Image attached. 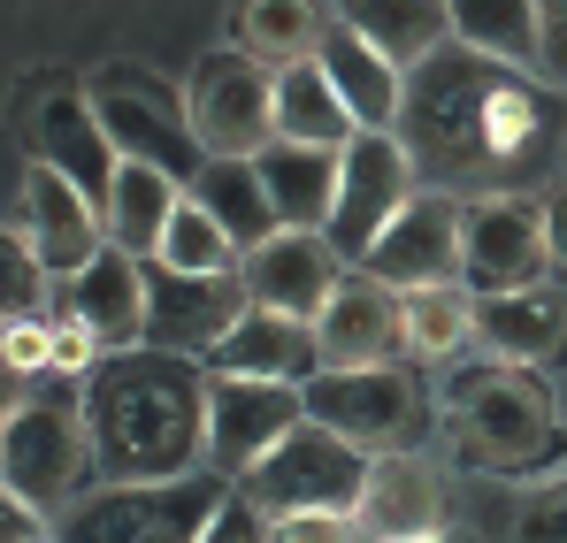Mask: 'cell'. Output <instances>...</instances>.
I'll use <instances>...</instances> for the list:
<instances>
[{"instance_id": "cell-1", "label": "cell", "mask_w": 567, "mask_h": 543, "mask_svg": "<svg viewBox=\"0 0 567 543\" xmlns=\"http://www.w3.org/2000/svg\"><path fill=\"white\" fill-rule=\"evenodd\" d=\"M399 146L422 191L445 199H545L567 161V92L498 70L468 46L430 54L406 77Z\"/></svg>"}, {"instance_id": "cell-2", "label": "cell", "mask_w": 567, "mask_h": 543, "mask_svg": "<svg viewBox=\"0 0 567 543\" xmlns=\"http://www.w3.org/2000/svg\"><path fill=\"white\" fill-rule=\"evenodd\" d=\"M78 414L93 437L100 490L131 482H185L207 459V375L177 353H107L78 383Z\"/></svg>"}, {"instance_id": "cell-3", "label": "cell", "mask_w": 567, "mask_h": 543, "mask_svg": "<svg viewBox=\"0 0 567 543\" xmlns=\"http://www.w3.org/2000/svg\"><path fill=\"white\" fill-rule=\"evenodd\" d=\"M445 421H453L461 459L491 467V474H522V467L553 459V445H560L553 390L537 383V367H453Z\"/></svg>"}, {"instance_id": "cell-4", "label": "cell", "mask_w": 567, "mask_h": 543, "mask_svg": "<svg viewBox=\"0 0 567 543\" xmlns=\"http://www.w3.org/2000/svg\"><path fill=\"white\" fill-rule=\"evenodd\" d=\"M93 115L100 130H107V146L123 154V161H138V169H162L169 184H199L207 169V146H199V130H192V107L177 85H162L154 70H138V62H107L93 85Z\"/></svg>"}, {"instance_id": "cell-5", "label": "cell", "mask_w": 567, "mask_h": 543, "mask_svg": "<svg viewBox=\"0 0 567 543\" xmlns=\"http://www.w3.org/2000/svg\"><path fill=\"white\" fill-rule=\"evenodd\" d=\"M230 505L223 474H185V482H131V490H93L62 513L54 543H199L215 513Z\"/></svg>"}, {"instance_id": "cell-6", "label": "cell", "mask_w": 567, "mask_h": 543, "mask_svg": "<svg viewBox=\"0 0 567 543\" xmlns=\"http://www.w3.org/2000/svg\"><path fill=\"white\" fill-rule=\"evenodd\" d=\"M369 467H377V459L361 452V445L330 437L322 421H299L277 452L238 482V498H246L254 513H269V521H291V513H361Z\"/></svg>"}, {"instance_id": "cell-7", "label": "cell", "mask_w": 567, "mask_h": 543, "mask_svg": "<svg viewBox=\"0 0 567 543\" xmlns=\"http://www.w3.org/2000/svg\"><path fill=\"white\" fill-rule=\"evenodd\" d=\"M430 390L406 367H361V375H315L307 383V421H322L330 437L361 445V452H414L430 437Z\"/></svg>"}, {"instance_id": "cell-8", "label": "cell", "mask_w": 567, "mask_h": 543, "mask_svg": "<svg viewBox=\"0 0 567 543\" xmlns=\"http://www.w3.org/2000/svg\"><path fill=\"white\" fill-rule=\"evenodd\" d=\"M185 107L207 161H261L277 146V70H261L254 54H207L185 85Z\"/></svg>"}, {"instance_id": "cell-9", "label": "cell", "mask_w": 567, "mask_h": 543, "mask_svg": "<svg viewBox=\"0 0 567 543\" xmlns=\"http://www.w3.org/2000/svg\"><path fill=\"white\" fill-rule=\"evenodd\" d=\"M0 467H8V498L47 513L62 505L85 474H93V437H85V414L62 406V398H31V406H8V429H0Z\"/></svg>"}, {"instance_id": "cell-10", "label": "cell", "mask_w": 567, "mask_h": 543, "mask_svg": "<svg viewBox=\"0 0 567 543\" xmlns=\"http://www.w3.org/2000/svg\"><path fill=\"white\" fill-rule=\"evenodd\" d=\"M254 314V291L246 269L230 275H177L162 261H146V345L154 353H177V361H215L223 337Z\"/></svg>"}, {"instance_id": "cell-11", "label": "cell", "mask_w": 567, "mask_h": 543, "mask_svg": "<svg viewBox=\"0 0 567 543\" xmlns=\"http://www.w3.org/2000/svg\"><path fill=\"white\" fill-rule=\"evenodd\" d=\"M307 421V390L299 383H246V375H207V459L215 474L238 490L284 437Z\"/></svg>"}, {"instance_id": "cell-12", "label": "cell", "mask_w": 567, "mask_h": 543, "mask_svg": "<svg viewBox=\"0 0 567 543\" xmlns=\"http://www.w3.org/2000/svg\"><path fill=\"white\" fill-rule=\"evenodd\" d=\"M414 161H406V146L399 138H353L346 146V184H338V215H330V246H338V261L346 269H369V253L383 246V230L414 207Z\"/></svg>"}, {"instance_id": "cell-13", "label": "cell", "mask_w": 567, "mask_h": 543, "mask_svg": "<svg viewBox=\"0 0 567 543\" xmlns=\"http://www.w3.org/2000/svg\"><path fill=\"white\" fill-rule=\"evenodd\" d=\"M553 269L545 253V207L537 199H475L461 230V291L468 299H506L537 291Z\"/></svg>"}, {"instance_id": "cell-14", "label": "cell", "mask_w": 567, "mask_h": 543, "mask_svg": "<svg viewBox=\"0 0 567 543\" xmlns=\"http://www.w3.org/2000/svg\"><path fill=\"white\" fill-rule=\"evenodd\" d=\"M31 161L39 169H54L62 184H78L85 191V207H115V177H123V154L107 146V130H100L93 115V92L85 85H54L39 107H31Z\"/></svg>"}, {"instance_id": "cell-15", "label": "cell", "mask_w": 567, "mask_h": 543, "mask_svg": "<svg viewBox=\"0 0 567 543\" xmlns=\"http://www.w3.org/2000/svg\"><path fill=\"white\" fill-rule=\"evenodd\" d=\"M461 230H468V199L445 191H414V207L383 230V246L369 253V275L383 291H445L461 283Z\"/></svg>"}, {"instance_id": "cell-16", "label": "cell", "mask_w": 567, "mask_h": 543, "mask_svg": "<svg viewBox=\"0 0 567 543\" xmlns=\"http://www.w3.org/2000/svg\"><path fill=\"white\" fill-rule=\"evenodd\" d=\"M246 291H254L261 314H284V322H307L315 330L330 314V299L346 291V261L315 230H277L261 253H246Z\"/></svg>"}, {"instance_id": "cell-17", "label": "cell", "mask_w": 567, "mask_h": 543, "mask_svg": "<svg viewBox=\"0 0 567 543\" xmlns=\"http://www.w3.org/2000/svg\"><path fill=\"white\" fill-rule=\"evenodd\" d=\"M8 222L39 246L47 275H62V283H78V275L107 253V215L85 207L78 184H62L54 169H39V161L23 169V191H16V215H8Z\"/></svg>"}, {"instance_id": "cell-18", "label": "cell", "mask_w": 567, "mask_h": 543, "mask_svg": "<svg viewBox=\"0 0 567 543\" xmlns=\"http://www.w3.org/2000/svg\"><path fill=\"white\" fill-rule=\"evenodd\" d=\"M361 536L369 543H437L453 536L445 521V482H437V467L422 452H383L369 467V490H361Z\"/></svg>"}, {"instance_id": "cell-19", "label": "cell", "mask_w": 567, "mask_h": 543, "mask_svg": "<svg viewBox=\"0 0 567 543\" xmlns=\"http://www.w3.org/2000/svg\"><path fill=\"white\" fill-rule=\"evenodd\" d=\"M315 345L330 375H361V367H399L406 361V322H399V291H383L377 275L346 283L330 299V314L315 322Z\"/></svg>"}, {"instance_id": "cell-20", "label": "cell", "mask_w": 567, "mask_h": 543, "mask_svg": "<svg viewBox=\"0 0 567 543\" xmlns=\"http://www.w3.org/2000/svg\"><path fill=\"white\" fill-rule=\"evenodd\" d=\"M315 62H322V77L338 85L346 100V115L361 123V138H399V107H406V77L383 62L377 46L330 8V31H322V46H315Z\"/></svg>"}, {"instance_id": "cell-21", "label": "cell", "mask_w": 567, "mask_h": 543, "mask_svg": "<svg viewBox=\"0 0 567 543\" xmlns=\"http://www.w3.org/2000/svg\"><path fill=\"white\" fill-rule=\"evenodd\" d=\"M62 299H70V322H85L100 337V353H138L146 345V261L107 246L78 283H62Z\"/></svg>"}, {"instance_id": "cell-22", "label": "cell", "mask_w": 567, "mask_h": 543, "mask_svg": "<svg viewBox=\"0 0 567 543\" xmlns=\"http://www.w3.org/2000/svg\"><path fill=\"white\" fill-rule=\"evenodd\" d=\"M207 375H246V383H315L322 375V345H315V330L307 322H284V314H246L230 337H223V353L207 361Z\"/></svg>"}, {"instance_id": "cell-23", "label": "cell", "mask_w": 567, "mask_h": 543, "mask_svg": "<svg viewBox=\"0 0 567 543\" xmlns=\"http://www.w3.org/2000/svg\"><path fill=\"white\" fill-rule=\"evenodd\" d=\"M475 337L498 367H545L567 345V306L537 291H506V299H475Z\"/></svg>"}, {"instance_id": "cell-24", "label": "cell", "mask_w": 567, "mask_h": 543, "mask_svg": "<svg viewBox=\"0 0 567 543\" xmlns=\"http://www.w3.org/2000/svg\"><path fill=\"white\" fill-rule=\"evenodd\" d=\"M261 184H269V199H277V222L284 230H330V215H338V184H346V154H322V146H269L261 161Z\"/></svg>"}, {"instance_id": "cell-25", "label": "cell", "mask_w": 567, "mask_h": 543, "mask_svg": "<svg viewBox=\"0 0 567 543\" xmlns=\"http://www.w3.org/2000/svg\"><path fill=\"white\" fill-rule=\"evenodd\" d=\"M338 15L377 46L399 77H414L430 54L453 46V8H437V0H346Z\"/></svg>"}, {"instance_id": "cell-26", "label": "cell", "mask_w": 567, "mask_h": 543, "mask_svg": "<svg viewBox=\"0 0 567 543\" xmlns=\"http://www.w3.org/2000/svg\"><path fill=\"white\" fill-rule=\"evenodd\" d=\"M453 46H468L498 70L545 62V8L537 0H453Z\"/></svg>"}, {"instance_id": "cell-27", "label": "cell", "mask_w": 567, "mask_h": 543, "mask_svg": "<svg viewBox=\"0 0 567 543\" xmlns=\"http://www.w3.org/2000/svg\"><path fill=\"white\" fill-rule=\"evenodd\" d=\"M277 138L284 146H322V154H346L361 138V123L346 115V100L322 77V62L277 70Z\"/></svg>"}, {"instance_id": "cell-28", "label": "cell", "mask_w": 567, "mask_h": 543, "mask_svg": "<svg viewBox=\"0 0 567 543\" xmlns=\"http://www.w3.org/2000/svg\"><path fill=\"white\" fill-rule=\"evenodd\" d=\"M177 207H185V184H169L162 169L123 161V177H115V207H107V246L131 253V261H162V238H169Z\"/></svg>"}, {"instance_id": "cell-29", "label": "cell", "mask_w": 567, "mask_h": 543, "mask_svg": "<svg viewBox=\"0 0 567 543\" xmlns=\"http://www.w3.org/2000/svg\"><path fill=\"white\" fill-rule=\"evenodd\" d=\"M192 199L223 222V238H230L238 253H261V246L284 230V222H277V199H269V184H261L254 161H207L199 184H192Z\"/></svg>"}, {"instance_id": "cell-30", "label": "cell", "mask_w": 567, "mask_h": 543, "mask_svg": "<svg viewBox=\"0 0 567 543\" xmlns=\"http://www.w3.org/2000/svg\"><path fill=\"white\" fill-rule=\"evenodd\" d=\"M322 31H330V8H307V0H254V8H238V54H254L261 70L315 62Z\"/></svg>"}, {"instance_id": "cell-31", "label": "cell", "mask_w": 567, "mask_h": 543, "mask_svg": "<svg viewBox=\"0 0 567 543\" xmlns=\"http://www.w3.org/2000/svg\"><path fill=\"white\" fill-rule=\"evenodd\" d=\"M399 322H406V361H453L461 337L475 330V299L461 283H445V291H406V299H399Z\"/></svg>"}, {"instance_id": "cell-32", "label": "cell", "mask_w": 567, "mask_h": 543, "mask_svg": "<svg viewBox=\"0 0 567 543\" xmlns=\"http://www.w3.org/2000/svg\"><path fill=\"white\" fill-rule=\"evenodd\" d=\"M162 269H177V275H230V269H246V253L223 238V222L185 191V207H177V222H169V238H162Z\"/></svg>"}, {"instance_id": "cell-33", "label": "cell", "mask_w": 567, "mask_h": 543, "mask_svg": "<svg viewBox=\"0 0 567 543\" xmlns=\"http://www.w3.org/2000/svg\"><path fill=\"white\" fill-rule=\"evenodd\" d=\"M0 261H8V322H47V261H39V246L16 222H8Z\"/></svg>"}, {"instance_id": "cell-34", "label": "cell", "mask_w": 567, "mask_h": 543, "mask_svg": "<svg viewBox=\"0 0 567 543\" xmlns=\"http://www.w3.org/2000/svg\"><path fill=\"white\" fill-rule=\"evenodd\" d=\"M514 543H567V474L553 490H529V505L514 513Z\"/></svg>"}, {"instance_id": "cell-35", "label": "cell", "mask_w": 567, "mask_h": 543, "mask_svg": "<svg viewBox=\"0 0 567 543\" xmlns=\"http://www.w3.org/2000/svg\"><path fill=\"white\" fill-rule=\"evenodd\" d=\"M277 543H369L353 513H291L277 521Z\"/></svg>"}, {"instance_id": "cell-36", "label": "cell", "mask_w": 567, "mask_h": 543, "mask_svg": "<svg viewBox=\"0 0 567 543\" xmlns=\"http://www.w3.org/2000/svg\"><path fill=\"white\" fill-rule=\"evenodd\" d=\"M199 543H277V521H269V513H254V505L230 490V505L215 513V529H207Z\"/></svg>"}, {"instance_id": "cell-37", "label": "cell", "mask_w": 567, "mask_h": 543, "mask_svg": "<svg viewBox=\"0 0 567 543\" xmlns=\"http://www.w3.org/2000/svg\"><path fill=\"white\" fill-rule=\"evenodd\" d=\"M100 361H107V353H100V337L85 330V322H54V367H62V375H78V383H85Z\"/></svg>"}, {"instance_id": "cell-38", "label": "cell", "mask_w": 567, "mask_h": 543, "mask_svg": "<svg viewBox=\"0 0 567 543\" xmlns=\"http://www.w3.org/2000/svg\"><path fill=\"white\" fill-rule=\"evenodd\" d=\"M545 77H553V92H567V0L545 8Z\"/></svg>"}, {"instance_id": "cell-39", "label": "cell", "mask_w": 567, "mask_h": 543, "mask_svg": "<svg viewBox=\"0 0 567 543\" xmlns=\"http://www.w3.org/2000/svg\"><path fill=\"white\" fill-rule=\"evenodd\" d=\"M537 207H545V253H553V269L567 275V184H553Z\"/></svg>"}, {"instance_id": "cell-40", "label": "cell", "mask_w": 567, "mask_h": 543, "mask_svg": "<svg viewBox=\"0 0 567 543\" xmlns=\"http://www.w3.org/2000/svg\"><path fill=\"white\" fill-rule=\"evenodd\" d=\"M0 543H54V536L39 529V513H31V505H16V498H8V505H0Z\"/></svg>"}, {"instance_id": "cell-41", "label": "cell", "mask_w": 567, "mask_h": 543, "mask_svg": "<svg viewBox=\"0 0 567 543\" xmlns=\"http://www.w3.org/2000/svg\"><path fill=\"white\" fill-rule=\"evenodd\" d=\"M437 543H475V536H437Z\"/></svg>"}]
</instances>
